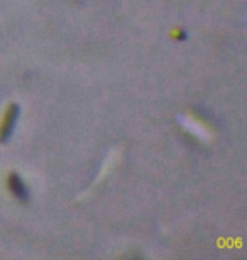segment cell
<instances>
[{"label": "cell", "mask_w": 247, "mask_h": 260, "mask_svg": "<svg viewBox=\"0 0 247 260\" xmlns=\"http://www.w3.org/2000/svg\"><path fill=\"white\" fill-rule=\"evenodd\" d=\"M9 189L12 191L15 198H19V200L22 201H28L29 200V189L28 186L24 184V181L20 179V176L17 174H12L9 178Z\"/></svg>", "instance_id": "cell-2"}, {"label": "cell", "mask_w": 247, "mask_h": 260, "mask_svg": "<svg viewBox=\"0 0 247 260\" xmlns=\"http://www.w3.org/2000/svg\"><path fill=\"white\" fill-rule=\"evenodd\" d=\"M19 115H20L19 105H12L9 108V112L5 113L2 128H0V140H2V142H7L10 139V135L14 134L15 125H17V120H19Z\"/></svg>", "instance_id": "cell-1"}]
</instances>
